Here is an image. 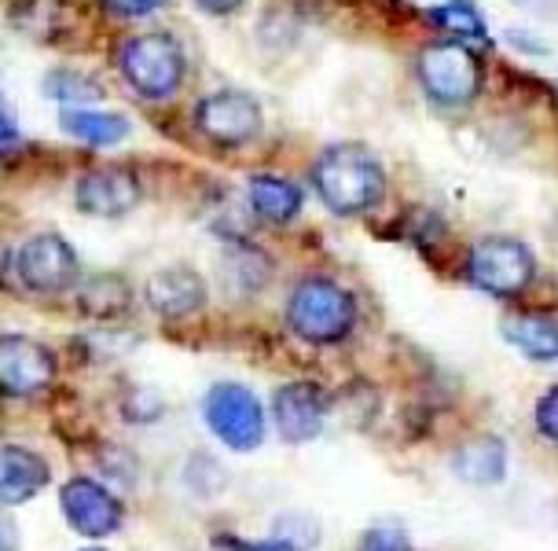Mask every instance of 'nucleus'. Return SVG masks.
<instances>
[{
    "instance_id": "6",
    "label": "nucleus",
    "mask_w": 558,
    "mask_h": 551,
    "mask_svg": "<svg viewBox=\"0 0 558 551\" xmlns=\"http://www.w3.org/2000/svg\"><path fill=\"white\" fill-rule=\"evenodd\" d=\"M533 250L518 239H507V236H493V239H482L474 250H471V262H466V276L477 290L493 298H511L518 290L530 287L533 279Z\"/></svg>"
},
{
    "instance_id": "17",
    "label": "nucleus",
    "mask_w": 558,
    "mask_h": 551,
    "mask_svg": "<svg viewBox=\"0 0 558 551\" xmlns=\"http://www.w3.org/2000/svg\"><path fill=\"white\" fill-rule=\"evenodd\" d=\"M504 338L518 354H525L533 360H558V320L551 316H541V313L511 316L504 324Z\"/></svg>"
},
{
    "instance_id": "7",
    "label": "nucleus",
    "mask_w": 558,
    "mask_h": 551,
    "mask_svg": "<svg viewBox=\"0 0 558 551\" xmlns=\"http://www.w3.org/2000/svg\"><path fill=\"white\" fill-rule=\"evenodd\" d=\"M15 273L34 295H59V290H70L77 284L82 265H77L74 247H70L63 236L41 232V236H29L26 243L19 247Z\"/></svg>"
},
{
    "instance_id": "25",
    "label": "nucleus",
    "mask_w": 558,
    "mask_h": 551,
    "mask_svg": "<svg viewBox=\"0 0 558 551\" xmlns=\"http://www.w3.org/2000/svg\"><path fill=\"white\" fill-rule=\"evenodd\" d=\"M107 12L122 15V19H140V15H151L158 8H166L169 0H104Z\"/></svg>"
},
{
    "instance_id": "5",
    "label": "nucleus",
    "mask_w": 558,
    "mask_h": 551,
    "mask_svg": "<svg viewBox=\"0 0 558 551\" xmlns=\"http://www.w3.org/2000/svg\"><path fill=\"white\" fill-rule=\"evenodd\" d=\"M415 70H418V82H423L426 96L445 107L471 104L477 96V88H482V67H477L474 52L452 41L423 48Z\"/></svg>"
},
{
    "instance_id": "21",
    "label": "nucleus",
    "mask_w": 558,
    "mask_h": 551,
    "mask_svg": "<svg viewBox=\"0 0 558 551\" xmlns=\"http://www.w3.org/2000/svg\"><path fill=\"white\" fill-rule=\"evenodd\" d=\"M48 96H59V99H77V104H88V99L99 96V88L88 82L82 74H70V70H59V74L48 77Z\"/></svg>"
},
{
    "instance_id": "9",
    "label": "nucleus",
    "mask_w": 558,
    "mask_h": 551,
    "mask_svg": "<svg viewBox=\"0 0 558 551\" xmlns=\"http://www.w3.org/2000/svg\"><path fill=\"white\" fill-rule=\"evenodd\" d=\"M56 357L52 349L26 335L0 338V394L4 397H34L52 386Z\"/></svg>"
},
{
    "instance_id": "3",
    "label": "nucleus",
    "mask_w": 558,
    "mask_h": 551,
    "mask_svg": "<svg viewBox=\"0 0 558 551\" xmlns=\"http://www.w3.org/2000/svg\"><path fill=\"white\" fill-rule=\"evenodd\" d=\"M125 82L147 99L173 96L184 82V52L169 34H136L118 45Z\"/></svg>"
},
{
    "instance_id": "22",
    "label": "nucleus",
    "mask_w": 558,
    "mask_h": 551,
    "mask_svg": "<svg viewBox=\"0 0 558 551\" xmlns=\"http://www.w3.org/2000/svg\"><path fill=\"white\" fill-rule=\"evenodd\" d=\"M361 551H412V544H408L404 529H397V526H375V529H367V534H364Z\"/></svg>"
},
{
    "instance_id": "8",
    "label": "nucleus",
    "mask_w": 558,
    "mask_h": 551,
    "mask_svg": "<svg viewBox=\"0 0 558 551\" xmlns=\"http://www.w3.org/2000/svg\"><path fill=\"white\" fill-rule=\"evenodd\" d=\"M195 129L217 147H243L262 133V107L254 96L225 88V93L198 99Z\"/></svg>"
},
{
    "instance_id": "13",
    "label": "nucleus",
    "mask_w": 558,
    "mask_h": 551,
    "mask_svg": "<svg viewBox=\"0 0 558 551\" xmlns=\"http://www.w3.org/2000/svg\"><path fill=\"white\" fill-rule=\"evenodd\" d=\"M147 306L166 320L192 316L206 306V279L187 265H166L147 276Z\"/></svg>"
},
{
    "instance_id": "18",
    "label": "nucleus",
    "mask_w": 558,
    "mask_h": 551,
    "mask_svg": "<svg viewBox=\"0 0 558 551\" xmlns=\"http://www.w3.org/2000/svg\"><path fill=\"white\" fill-rule=\"evenodd\" d=\"M504 464H507V448L500 438L482 434L474 438L471 445H463L456 453V475L466 478L474 486H493L504 478Z\"/></svg>"
},
{
    "instance_id": "16",
    "label": "nucleus",
    "mask_w": 558,
    "mask_h": 551,
    "mask_svg": "<svg viewBox=\"0 0 558 551\" xmlns=\"http://www.w3.org/2000/svg\"><path fill=\"white\" fill-rule=\"evenodd\" d=\"M246 195H251V206L257 217L272 220V225H287V220L298 217L302 209V192L283 177H272V173H257L251 177L246 184Z\"/></svg>"
},
{
    "instance_id": "23",
    "label": "nucleus",
    "mask_w": 558,
    "mask_h": 551,
    "mask_svg": "<svg viewBox=\"0 0 558 551\" xmlns=\"http://www.w3.org/2000/svg\"><path fill=\"white\" fill-rule=\"evenodd\" d=\"M536 430L558 445V386H551L541 400H536Z\"/></svg>"
},
{
    "instance_id": "27",
    "label": "nucleus",
    "mask_w": 558,
    "mask_h": 551,
    "mask_svg": "<svg viewBox=\"0 0 558 551\" xmlns=\"http://www.w3.org/2000/svg\"><path fill=\"white\" fill-rule=\"evenodd\" d=\"M0 551H19V529L4 511H0Z\"/></svg>"
},
{
    "instance_id": "12",
    "label": "nucleus",
    "mask_w": 558,
    "mask_h": 551,
    "mask_svg": "<svg viewBox=\"0 0 558 551\" xmlns=\"http://www.w3.org/2000/svg\"><path fill=\"white\" fill-rule=\"evenodd\" d=\"M272 419L283 441H313L324 430L327 394L313 383H287L272 397Z\"/></svg>"
},
{
    "instance_id": "14",
    "label": "nucleus",
    "mask_w": 558,
    "mask_h": 551,
    "mask_svg": "<svg viewBox=\"0 0 558 551\" xmlns=\"http://www.w3.org/2000/svg\"><path fill=\"white\" fill-rule=\"evenodd\" d=\"M52 482L45 456L29 453L23 445H0V507L29 504Z\"/></svg>"
},
{
    "instance_id": "15",
    "label": "nucleus",
    "mask_w": 558,
    "mask_h": 551,
    "mask_svg": "<svg viewBox=\"0 0 558 551\" xmlns=\"http://www.w3.org/2000/svg\"><path fill=\"white\" fill-rule=\"evenodd\" d=\"M59 125L63 133H70L77 144L88 147H111L118 140L129 136V118L118 115V110H93V107H66L59 115Z\"/></svg>"
},
{
    "instance_id": "11",
    "label": "nucleus",
    "mask_w": 558,
    "mask_h": 551,
    "mask_svg": "<svg viewBox=\"0 0 558 551\" xmlns=\"http://www.w3.org/2000/svg\"><path fill=\"white\" fill-rule=\"evenodd\" d=\"M140 180L129 173V169H93L77 180L74 188V203L82 214L88 217H104V220H114V217H125L129 209L140 206Z\"/></svg>"
},
{
    "instance_id": "1",
    "label": "nucleus",
    "mask_w": 558,
    "mask_h": 551,
    "mask_svg": "<svg viewBox=\"0 0 558 551\" xmlns=\"http://www.w3.org/2000/svg\"><path fill=\"white\" fill-rule=\"evenodd\" d=\"M313 184L331 214H364L386 192L383 163L364 144H335L313 163Z\"/></svg>"
},
{
    "instance_id": "20",
    "label": "nucleus",
    "mask_w": 558,
    "mask_h": 551,
    "mask_svg": "<svg viewBox=\"0 0 558 551\" xmlns=\"http://www.w3.org/2000/svg\"><path fill=\"white\" fill-rule=\"evenodd\" d=\"M430 23L448 29V34H460V37H474V41H485V19L471 4V0H452V4L430 8Z\"/></svg>"
},
{
    "instance_id": "29",
    "label": "nucleus",
    "mask_w": 558,
    "mask_h": 551,
    "mask_svg": "<svg viewBox=\"0 0 558 551\" xmlns=\"http://www.w3.org/2000/svg\"><path fill=\"white\" fill-rule=\"evenodd\" d=\"M82 551H107V548H82Z\"/></svg>"
},
{
    "instance_id": "2",
    "label": "nucleus",
    "mask_w": 558,
    "mask_h": 551,
    "mask_svg": "<svg viewBox=\"0 0 558 551\" xmlns=\"http://www.w3.org/2000/svg\"><path fill=\"white\" fill-rule=\"evenodd\" d=\"M356 320V302L345 287H338L335 279L313 276L302 279L291 298H287V324L298 338L313 346H327V343H342V338L353 331Z\"/></svg>"
},
{
    "instance_id": "4",
    "label": "nucleus",
    "mask_w": 558,
    "mask_h": 551,
    "mask_svg": "<svg viewBox=\"0 0 558 551\" xmlns=\"http://www.w3.org/2000/svg\"><path fill=\"white\" fill-rule=\"evenodd\" d=\"M203 419L221 445L254 453L265 441V408L243 383H214L203 397Z\"/></svg>"
},
{
    "instance_id": "26",
    "label": "nucleus",
    "mask_w": 558,
    "mask_h": 551,
    "mask_svg": "<svg viewBox=\"0 0 558 551\" xmlns=\"http://www.w3.org/2000/svg\"><path fill=\"white\" fill-rule=\"evenodd\" d=\"M19 144H23V136H19V125H15V118L8 115L4 99H0V155L15 152Z\"/></svg>"
},
{
    "instance_id": "24",
    "label": "nucleus",
    "mask_w": 558,
    "mask_h": 551,
    "mask_svg": "<svg viewBox=\"0 0 558 551\" xmlns=\"http://www.w3.org/2000/svg\"><path fill=\"white\" fill-rule=\"evenodd\" d=\"M214 551H298L283 540H243V537H214Z\"/></svg>"
},
{
    "instance_id": "28",
    "label": "nucleus",
    "mask_w": 558,
    "mask_h": 551,
    "mask_svg": "<svg viewBox=\"0 0 558 551\" xmlns=\"http://www.w3.org/2000/svg\"><path fill=\"white\" fill-rule=\"evenodd\" d=\"M198 8L209 15H228V12H235V8H243V0H198Z\"/></svg>"
},
{
    "instance_id": "10",
    "label": "nucleus",
    "mask_w": 558,
    "mask_h": 551,
    "mask_svg": "<svg viewBox=\"0 0 558 551\" xmlns=\"http://www.w3.org/2000/svg\"><path fill=\"white\" fill-rule=\"evenodd\" d=\"M59 504H63L70 529L88 540L111 537L122 526V500L107 486H99L96 478H70L59 489Z\"/></svg>"
},
{
    "instance_id": "19",
    "label": "nucleus",
    "mask_w": 558,
    "mask_h": 551,
    "mask_svg": "<svg viewBox=\"0 0 558 551\" xmlns=\"http://www.w3.org/2000/svg\"><path fill=\"white\" fill-rule=\"evenodd\" d=\"M77 306H82V313L96 316V320H114L118 313H125V309H129L125 279L93 276L88 284H82V290H77Z\"/></svg>"
}]
</instances>
